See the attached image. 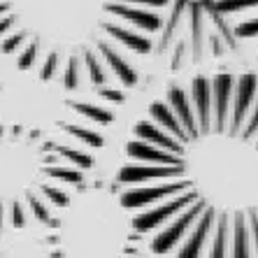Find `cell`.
I'll return each instance as SVG.
<instances>
[{"label": "cell", "mask_w": 258, "mask_h": 258, "mask_svg": "<svg viewBox=\"0 0 258 258\" xmlns=\"http://www.w3.org/2000/svg\"><path fill=\"white\" fill-rule=\"evenodd\" d=\"M114 186L156 258H258V77H196L149 105Z\"/></svg>", "instance_id": "cell-1"}, {"label": "cell", "mask_w": 258, "mask_h": 258, "mask_svg": "<svg viewBox=\"0 0 258 258\" xmlns=\"http://www.w3.org/2000/svg\"><path fill=\"white\" fill-rule=\"evenodd\" d=\"M93 163L79 147L0 126V233L24 230L30 223L51 226L56 210L68 200V186L82 184Z\"/></svg>", "instance_id": "cell-2"}, {"label": "cell", "mask_w": 258, "mask_h": 258, "mask_svg": "<svg viewBox=\"0 0 258 258\" xmlns=\"http://www.w3.org/2000/svg\"><path fill=\"white\" fill-rule=\"evenodd\" d=\"M51 226L58 228L56 244L63 258H126L138 240L133 216L114 184H77L56 210Z\"/></svg>", "instance_id": "cell-3"}, {"label": "cell", "mask_w": 258, "mask_h": 258, "mask_svg": "<svg viewBox=\"0 0 258 258\" xmlns=\"http://www.w3.org/2000/svg\"><path fill=\"white\" fill-rule=\"evenodd\" d=\"M98 54L102 56V60L107 63L109 70L114 72L116 79H119L126 89H131V86L138 84V70H135V68H133L131 63H128V60L107 42V40H100V42H98Z\"/></svg>", "instance_id": "cell-4"}, {"label": "cell", "mask_w": 258, "mask_h": 258, "mask_svg": "<svg viewBox=\"0 0 258 258\" xmlns=\"http://www.w3.org/2000/svg\"><path fill=\"white\" fill-rule=\"evenodd\" d=\"M105 10L116 17L126 19L131 24L140 26V28L149 30V33H156V30L163 28V21L158 14L154 12H147V10H138V7H128V5H121V3H105Z\"/></svg>", "instance_id": "cell-5"}, {"label": "cell", "mask_w": 258, "mask_h": 258, "mask_svg": "<svg viewBox=\"0 0 258 258\" xmlns=\"http://www.w3.org/2000/svg\"><path fill=\"white\" fill-rule=\"evenodd\" d=\"M188 24H191V63H200L205 56V12L198 0H188Z\"/></svg>", "instance_id": "cell-6"}, {"label": "cell", "mask_w": 258, "mask_h": 258, "mask_svg": "<svg viewBox=\"0 0 258 258\" xmlns=\"http://www.w3.org/2000/svg\"><path fill=\"white\" fill-rule=\"evenodd\" d=\"M102 30H105V33H107L109 37H114L116 42H121L123 47L131 49V51H135V54H149V51H151L149 37L138 35V33H133V30L123 28V26H116V24H102Z\"/></svg>", "instance_id": "cell-7"}, {"label": "cell", "mask_w": 258, "mask_h": 258, "mask_svg": "<svg viewBox=\"0 0 258 258\" xmlns=\"http://www.w3.org/2000/svg\"><path fill=\"white\" fill-rule=\"evenodd\" d=\"M198 3H200V7H203V12L210 14L212 24L216 26V30H219V37H221L223 44L228 47V51H237V49H240V40L235 37V30L230 28L228 21H226V14L216 12V7H214L216 0H198Z\"/></svg>", "instance_id": "cell-8"}, {"label": "cell", "mask_w": 258, "mask_h": 258, "mask_svg": "<svg viewBox=\"0 0 258 258\" xmlns=\"http://www.w3.org/2000/svg\"><path fill=\"white\" fill-rule=\"evenodd\" d=\"M186 7H188V0H174L172 14H170L168 24L163 28V37H161V44H158V51H161V54H165L170 49V44H172V35H174V30H177V26H179L181 14L186 12Z\"/></svg>", "instance_id": "cell-9"}, {"label": "cell", "mask_w": 258, "mask_h": 258, "mask_svg": "<svg viewBox=\"0 0 258 258\" xmlns=\"http://www.w3.org/2000/svg\"><path fill=\"white\" fill-rule=\"evenodd\" d=\"M214 7L216 12L221 14H233V12L249 10V7H258V0H216Z\"/></svg>", "instance_id": "cell-10"}, {"label": "cell", "mask_w": 258, "mask_h": 258, "mask_svg": "<svg viewBox=\"0 0 258 258\" xmlns=\"http://www.w3.org/2000/svg\"><path fill=\"white\" fill-rule=\"evenodd\" d=\"M188 60H191L188 58V42L186 40H179L172 51V58H170V68H172V70H181Z\"/></svg>", "instance_id": "cell-11"}, {"label": "cell", "mask_w": 258, "mask_h": 258, "mask_svg": "<svg viewBox=\"0 0 258 258\" xmlns=\"http://www.w3.org/2000/svg\"><path fill=\"white\" fill-rule=\"evenodd\" d=\"M235 30V37L240 40V37H256L258 35V19H251V21H246V24H240Z\"/></svg>", "instance_id": "cell-12"}, {"label": "cell", "mask_w": 258, "mask_h": 258, "mask_svg": "<svg viewBox=\"0 0 258 258\" xmlns=\"http://www.w3.org/2000/svg\"><path fill=\"white\" fill-rule=\"evenodd\" d=\"M210 49H212V54H214V56H223L226 51H228V47L223 44V40L219 35H212L210 37Z\"/></svg>", "instance_id": "cell-13"}, {"label": "cell", "mask_w": 258, "mask_h": 258, "mask_svg": "<svg viewBox=\"0 0 258 258\" xmlns=\"http://www.w3.org/2000/svg\"><path fill=\"white\" fill-rule=\"evenodd\" d=\"M131 3H144V5H156V7L168 5V0H131Z\"/></svg>", "instance_id": "cell-14"}]
</instances>
